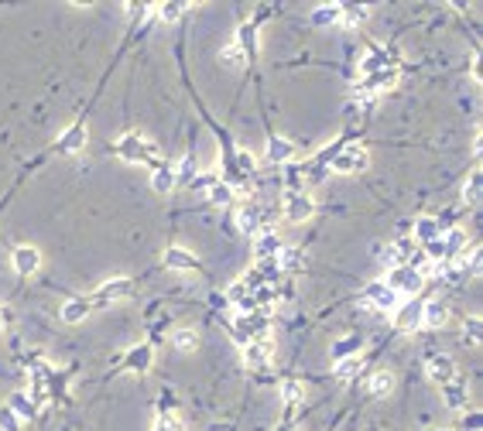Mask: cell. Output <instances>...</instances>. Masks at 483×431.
<instances>
[{"label": "cell", "instance_id": "27", "mask_svg": "<svg viewBox=\"0 0 483 431\" xmlns=\"http://www.w3.org/2000/svg\"><path fill=\"white\" fill-rule=\"evenodd\" d=\"M281 401L288 407H295V404H302L305 401V383L302 380H281Z\"/></svg>", "mask_w": 483, "mask_h": 431}, {"label": "cell", "instance_id": "34", "mask_svg": "<svg viewBox=\"0 0 483 431\" xmlns=\"http://www.w3.org/2000/svg\"><path fill=\"white\" fill-rule=\"evenodd\" d=\"M192 178H195V158L186 154L182 164H179V171H175V185H192Z\"/></svg>", "mask_w": 483, "mask_h": 431}, {"label": "cell", "instance_id": "17", "mask_svg": "<svg viewBox=\"0 0 483 431\" xmlns=\"http://www.w3.org/2000/svg\"><path fill=\"white\" fill-rule=\"evenodd\" d=\"M281 246H285V243L278 240V237H274L271 230H261V233H257V240H254V250H257V260H271V257H274V253H278Z\"/></svg>", "mask_w": 483, "mask_h": 431}, {"label": "cell", "instance_id": "37", "mask_svg": "<svg viewBox=\"0 0 483 431\" xmlns=\"http://www.w3.org/2000/svg\"><path fill=\"white\" fill-rule=\"evenodd\" d=\"M219 62H223L226 69H230V65L237 69V65H243V62H247V55H243L240 48H237V45H226V48L219 52Z\"/></svg>", "mask_w": 483, "mask_h": 431}, {"label": "cell", "instance_id": "24", "mask_svg": "<svg viewBox=\"0 0 483 431\" xmlns=\"http://www.w3.org/2000/svg\"><path fill=\"white\" fill-rule=\"evenodd\" d=\"M89 308H93L89 298H69V301L62 305V319H65V322H82V319L89 315Z\"/></svg>", "mask_w": 483, "mask_h": 431}, {"label": "cell", "instance_id": "12", "mask_svg": "<svg viewBox=\"0 0 483 431\" xmlns=\"http://www.w3.org/2000/svg\"><path fill=\"white\" fill-rule=\"evenodd\" d=\"M11 260H14V270H18V274H25V277L41 267V253H38L34 246H18V250L11 253Z\"/></svg>", "mask_w": 483, "mask_h": 431}, {"label": "cell", "instance_id": "28", "mask_svg": "<svg viewBox=\"0 0 483 431\" xmlns=\"http://www.w3.org/2000/svg\"><path fill=\"white\" fill-rule=\"evenodd\" d=\"M172 346L182 352H195V346H199V332L195 329H175L172 332Z\"/></svg>", "mask_w": 483, "mask_h": 431}, {"label": "cell", "instance_id": "11", "mask_svg": "<svg viewBox=\"0 0 483 431\" xmlns=\"http://www.w3.org/2000/svg\"><path fill=\"white\" fill-rule=\"evenodd\" d=\"M161 264L168 270H199V257L182 250V246H168L165 257H161Z\"/></svg>", "mask_w": 483, "mask_h": 431}, {"label": "cell", "instance_id": "44", "mask_svg": "<svg viewBox=\"0 0 483 431\" xmlns=\"http://www.w3.org/2000/svg\"><path fill=\"white\" fill-rule=\"evenodd\" d=\"M0 322H4V319H0Z\"/></svg>", "mask_w": 483, "mask_h": 431}, {"label": "cell", "instance_id": "8", "mask_svg": "<svg viewBox=\"0 0 483 431\" xmlns=\"http://www.w3.org/2000/svg\"><path fill=\"white\" fill-rule=\"evenodd\" d=\"M312 213H316V202H312L305 192H288V195H285V216H288V223H305Z\"/></svg>", "mask_w": 483, "mask_h": 431}, {"label": "cell", "instance_id": "2", "mask_svg": "<svg viewBox=\"0 0 483 431\" xmlns=\"http://www.w3.org/2000/svg\"><path fill=\"white\" fill-rule=\"evenodd\" d=\"M371 164V154L363 144H333V158H329V168L333 171H343V175H356Z\"/></svg>", "mask_w": 483, "mask_h": 431}, {"label": "cell", "instance_id": "31", "mask_svg": "<svg viewBox=\"0 0 483 431\" xmlns=\"http://www.w3.org/2000/svg\"><path fill=\"white\" fill-rule=\"evenodd\" d=\"M312 25H340V4H322V7H316L312 11Z\"/></svg>", "mask_w": 483, "mask_h": 431}, {"label": "cell", "instance_id": "16", "mask_svg": "<svg viewBox=\"0 0 483 431\" xmlns=\"http://www.w3.org/2000/svg\"><path fill=\"white\" fill-rule=\"evenodd\" d=\"M124 366L134 370V373H148V370H151V346H144V343L134 346V350L124 356Z\"/></svg>", "mask_w": 483, "mask_h": 431}, {"label": "cell", "instance_id": "15", "mask_svg": "<svg viewBox=\"0 0 483 431\" xmlns=\"http://www.w3.org/2000/svg\"><path fill=\"white\" fill-rule=\"evenodd\" d=\"M268 158H271V161H278V164L292 161V158H295V144H292V140H285V137L271 134L268 137Z\"/></svg>", "mask_w": 483, "mask_h": 431}, {"label": "cell", "instance_id": "10", "mask_svg": "<svg viewBox=\"0 0 483 431\" xmlns=\"http://www.w3.org/2000/svg\"><path fill=\"white\" fill-rule=\"evenodd\" d=\"M422 305H425V298H408L404 305H398V329L404 332H415L418 325H422Z\"/></svg>", "mask_w": 483, "mask_h": 431}, {"label": "cell", "instance_id": "4", "mask_svg": "<svg viewBox=\"0 0 483 431\" xmlns=\"http://www.w3.org/2000/svg\"><path fill=\"white\" fill-rule=\"evenodd\" d=\"M418 257V243H411V240H394V243H387V246H380L377 250V260L384 264V267H411V260Z\"/></svg>", "mask_w": 483, "mask_h": 431}, {"label": "cell", "instance_id": "18", "mask_svg": "<svg viewBox=\"0 0 483 431\" xmlns=\"http://www.w3.org/2000/svg\"><path fill=\"white\" fill-rule=\"evenodd\" d=\"M7 407H11V411H14L21 421H31V418L38 414V404H34V397H31V394H25V390H21V394H11Z\"/></svg>", "mask_w": 483, "mask_h": 431}, {"label": "cell", "instance_id": "5", "mask_svg": "<svg viewBox=\"0 0 483 431\" xmlns=\"http://www.w3.org/2000/svg\"><path fill=\"white\" fill-rule=\"evenodd\" d=\"M271 359H274V343H271L268 336H261V339H250V343L243 346V363H247V370H254V373L268 370Z\"/></svg>", "mask_w": 483, "mask_h": 431}, {"label": "cell", "instance_id": "20", "mask_svg": "<svg viewBox=\"0 0 483 431\" xmlns=\"http://www.w3.org/2000/svg\"><path fill=\"white\" fill-rule=\"evenodd\" d=\"M237 230H240L243 237H257L261 233V209H254V206H247L237 213Z\"/></svg>", "mask_w": 483, "mask_h": 431}, {"label": "cell", "instance_id": "19", "mask_svg": "<svg viewBox=\"0 0 483 431\" xmlns=\"http://www.w3.org/2000/svg\"><path fill=\"white\" fill-rule=\"evenodd\" d=\"M442 390H446V404L453 407V411L466 407V380L463 377H453L449 383H442Z\"/></svg>", "mask_w": 483, "mask_h": 431}, {"label": "cell", "instance_id": "1", "mask_svg": "<svg viewBox=\"0 0 483 431\" xmlns=\"http://www.w3.org/2000/svg\"><path fill=\"white\" fill-rule=\"evenodd\" d=\"M113 151L124 158V161H144V164H161V151L155 140H148V137L141 134H124L117 144H113Z\"/></svg>", "mask_w": 483, "mask_h": 431}, {"label": "cell", "instance_id": "3", "mask_svg": "<svg viewBox=\"0 0 483 431\" xmlns=\"http://www.w3.org/2000/svg\"><path fill=\"white\" fill-rule=\"evenodd\" d=\"M384 284H387V288H391L398 298H401V295L418 298V291L425 288V277H422L415 267H394L387 277H384Z\"/></svg>", "mask_w": 483, "mask_h": 431}, {"label": "cell", "instance_id": "38", "mask_svg": "<svg viewBox=\"0 0 483 431\" xmlns=\"http://www.w3.org/2000/svg\"><path fill=\"white\" fill-rule=\"evenodd\" d=\"M18 428H21V418H18L11 407L4 404V407H0V431H18Z\"/></svg>", "mask_w": 483, "mask_h": 431}, {"label": "cell", "instance_id": "40", "mask_svg": "<svg viewBox=\"0 0 483 431\" xmlns=\"http://www.w3.org/2000/svg\"><path fill=\"white\" fill-rule=\"evenodd\" d=\"M155 431H186V428H182V421H179V418L161 414V421H158V428H155Z\"/></svg>", "mask_w": 483, "mask_h": 431}, {"label": "cell", "instance_id": "33", "mask_svg": "<svg viewBox=\"0 0 483 431\" xmlns=\"http://www.w3.org/2000/svg\"><path fill=\"white\" fill-rule=\"evenodd\" d=\"M333 373L340 380H349L360 373V356H347V359H336V366H333Z\"/></svg>", "mask_w": 483, "mask_h": 431}, {"label": "cell", "instance_id": "29", "mask_svg": "<svg viewBox=\"0 0 483 431\" xmlns=\"http://www.w3.org/2000/svg\"><path fill=\"white\" fill-rule=\"evenodd\" d=\"M363 346V339L360 336H347V339H336L333 343V359H347V356H356Z\"/></svg>", "mask_w": 483, "mask_h": 431}, {"label": "cell", "instance_id": "7", "mask_svg": "<svg viewBox=\"0 0 483 431\" xmlns=\"http://www.w3.org/2000/svg\"><path fill=\"white\" fill-rule=\"evenodd\" d=\"M363 301H367V305H374V308H380V312H394V308L401 305V298L394 295L384 281L367 284V288H363Z\"/></svg>", "mask_w": 483, "mask_h": 431}, {"label": "cell", "instance_id": "23", "mask_svg": "<svg viewBox=\"0 0 483 431\" xmlns=\"http://www.w3.org/2000/svg\"><path fill=\"white\" fill-rule=\"evenodd\" d=\"M237 48H240L247 58L257 52V25L254 21H247V25H240V31H237V41H233Z\"/></svg>", "mask_w": 483, "mask_h": 431}, {"label": "cell", "instance_id": "36", "mask_svg": "<svg viewBox=\"0 0 483 431\" xmlns=\"http://www.w3.org/2000/svg\"><path fill=\"white\" fill-rule=\"evenodd\" d=\"M210 202H213V206H230V202H233V189H230L226 182H216L213 189H210Z\"/></svg>", "mask_w": 483, "mask_h": 431}, {"label": "cell", "instance_id": "6", "mask_svg": "<svg viewBox=\"0 0 483 431\" xmlns=\"http://www.w3.org/2000/svg\"><path fill=\"white\" fill-rule=\"evenodd\" d=\"M131 288H134V281L131 277H113V281H107L96 295L89 298V305H96V308H107V305H113V301H120V298L131 295Z\"/></svg>", "mask_w": 483, "mask_h": 431}, {"label": "cell", "instance_id": "22", "mask_svg": "<svg viewBox=\"0 0 483 431\" xmlns=\"http://www.w3.org/2000/svg\"><path fill=\"white\" fill-rule=\"evenodd\" d=\"M151 185H155V192H161V195H168V192L175 189V168L161 161L158 168L151 171Z\"/></svg>", "mask_w": 483, "mask_h": 431}, {"label": "cell", "instance_id": "42", "mask_svg": "<svg viewBox=\"0 0 483 431\" xmlns=\"http://www.w3.org/2000/svg\"><path fill=\"white\" fill-rule=\"evenodd\" d=\"M463 431H480V414H466V421H463Z\"/></svg>", "mask_w": 483, "mask_h": 431}, {"label": "cell", "instance_id": "26", "mask_svg": "<svg viewBox=\"0 0 483 431\" xmlns=\"http://www.w3.org/2000/svg\"><path fill=\"white\" fill-rule=\"evenodd\" d=\"M391 387H394V377H391L387 370H377L374 377L367 380V394H371V397H387Z\"/></svg>", "mask_w": 483, "mask_h": 431}, {"label": "cell", "instance_id": "25", "mask_svg": "<svg viewBox=\"0 0 483 431\" xmlns=\"http://www.w3.org/2000/svg\"><path fill=\"white\" fill-rule=\"evenodd\" d=\"M367 21V7L360 4H340V25L343 27H360Z\"/></svg>", "mask_w": 483, "mask_h": 431}, {"label": "cell", "instance_id": "14", "mask_svg": "<svg viewBox=\"0 0 483 431\" xmlns=\"http://www.w3.org/2000/svg\"><path fill=\"white\" fill-rule=\"evenodd\" d=\"M82 147H86V127H82V124L69 127V131L62 134V140L55 144L58 154H76V151H82Z\"/></svg>", "mask_w": 483, "mask_h": 431}, {"label": "cell", "instance_id": "13", "mask_svg": "<svg viewBox=\"0 0 483 431\" xmlns=\"http://www.w3.org/2000/svg\"><path fill=\"white\" fill-rule=\"evenodd\" d=\"M449 322V305L446 301H425L422 305V325L425 329H442Z\"/></svg>", "mask_w": 483, "mask_h": 431}, {"label": "cell", "instance_id": "43", "mask_svg": "<svg viewBox=\"0 0 483 431\" xmlns=\"http://www.w3.org/2000/svg\"><path fill=\"white\" fill-rule=\"evenodd\" d=\"M274 431H298V428H295V421H281Z\"/></svg>", "mask_w": 483, "mask_h": 431}, {"label": "cell", "instance_id": "21", "mask_svg": "<svg viewBox=\"0 0 483 431\" xmlns=\"http://www.w3.org/2000/svg\"><path fill=\"white\" fill-rule=\"evenodd\" d=\"M439 237H442V223H439V219L425 216V219L415 223V243H418V246L429 243V240H439Z\"/></svg>", "mask_w": 483, "mask_h": 431}, {"label": "cell", "instance_id": "30", "mask_svg": "<svg viewBox=\"0 0 483 431\" xmlns=\"http://www.w3.org/2000/svg\"><path fill=\"white\" fill-rule=\"evenodd\" d=\"M480 192H483V175L473 171V175L466 178V185H463V202H466V206H480Z\"/></svg>", "mask_w": 483, "mask_h": 431}, {"label": "cell", "instance_id": "9", "mask_svg": "<svg viewBox=\"0 0 483 431\" xmlns=\"http://www.w3.org/2000/svg\"><path fill=\"white\" fill-rule=\"evenodd\" d=\"M425 373H429L435 383H449L453 377H459L453 356H446V352H432L429 359H425Z\"/></svg>", "mask_w": 483, "mask_h": 431}, {"label": "cell", "instance_id": "35", "mask_svg": "<svg viewBox=\"0 0 483 431\" xmlns=\"http://www.w3.org/2000/svg\"><path fill=\"white\" fill-rule=\"evenodd\" d=\"M480 319H473V315H470V319H466V322H463V346H477V343H480Z\"/></svg>", "mask_w": 483, "mask_h": 431}, {"label": "cell", "instance_id": "32", "mask_svg": "<svg viewBox=\"0 0 483 431\" xmlns=\"http://www.w3.org/2000/svg\"><path fill=\"white\" fill-rule=\"evenodd\" d=\"M155 11H158L161 21H168V25H172V21H179V14H186L188 4H186V0H179V4H175V0H168V4H158Z\"/></svg>", "mask_w": 483, "mask_h": 431}, {"label": "cell", "instance_id": "39", "mask_svg": "<svg viewBox=\"0 0 483 431\" xmlns=\"http://www.w3.org/2000/svg\"><path fill=\"white\" fill-rule=\"evenodd\" d=\"M233 161H237V168H240L243 175H254V168H257L250 151H237V154H233Z\"/></svg>", "mask_w": 483, "mask_h": 431}, {"label": "cell", "instance_id": "41", "mask_svg": "<svg viewBox=\"0 0 483 431\" xmlns=\"http://www.w3.org/2000/svg\"><path fill=\"white\" fill-rule=\"evenodd\" d=\"M216 182H219V178H216V175H195V178H192V189H213Z\"/></svg>", "mask_w": 483, "mask_h": 431}]
</instances>
